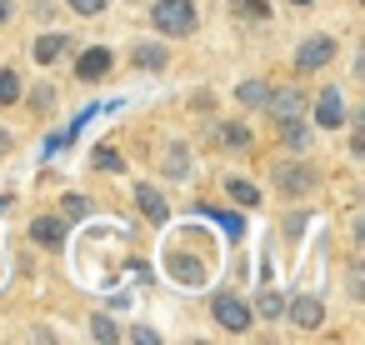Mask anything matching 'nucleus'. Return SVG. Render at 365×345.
Returning a JSON list of instances; mask_svg holds the SVG:
<instances>
[{
    "label": "nucleus",
    "mask_w": 365,
    "mask_h": 345,
    "mask_svg": "<svg viewBox=\"0 0 365 345\" xmlns=\"http://www.w3.org/2000/svg\"><path fill=\"white\" fill-rule=\"evenodd\" d=\"M290 320H295L300 330H320V320H325V305H320L315 295H300V300H290Z\"/></svg>",
    "instance_id": "obj_7"
},
{
    "label": "nucleus",
    "mask_w": 365,
    "mask_h": 345,
    "mask_svg": "<svg viewBox=\"0 0 365 345\" xmlns=\"http://www.w3.org/2000/svg\"><path fill=\"white\" fill-rule=\"evenodd\" d=\"M315 120H320L325 130H335V125H345V110H340V91H325V96L315 101Z\"/></svg>",
    "instance_id": "obj_9"
},
{
    "label": "nucleus",
    "mask_w": 365,
    "mask_h": 345,
    "mask_svg": "<svg viewBox=\"0 0 365 345\" xmlns=\"http://www.w3.org/2000/svg\"><path fill=\"white\" fill-rule=\"evenodd\" d=\"M71 11H76V16H101L106 0H71Z\"/></svg>",
    "instance_id": "obj_22"
},
{
    "label": "nucleus",
    "mask_w": 365,
    "mask_h": 345,
    "mask_svg": "<svg viewBox=\"0 0 365 345\" xmlns=\"http://www.w3.org/2000/svg\"><path fill=\"white\" fill-rule=\"evenodd\" d=\"M135 200H140V210H145L155 225H165V200H160L155 185H135Z\"/></svg>",
    "instance_id": "obj_12"
},
{
    "label": "nucleus",
    "mask_w": 365,
    "mask_h": 345,
    "mask_svg": "<svg viewBox=\"0 0 365 345\" xmlns=\"http://www.w3.org/2000/svg\"><path fill=\"white\" fill-rule=\"evenodd\" d=\"M275 185H280L285 195H305V190L315 185V170H310V165H280V170H275Z\"/></svg>",
    "instance_id": "obj_5"
},
{
    "label": "nucleus",
    "mask_w": 365,
    "mask_h": 345,
    "mask_svg": "<svg viewBox=\"0 0 365 345\" xmlns=\"http://www.w3.org/2000/svg\"><path fill=\"white\" fill-rule=\"evenodd\" d=\"M235 11H240V16H255V21H265V0H235Z\"/></svg>",
    "instance_id": "obj_23"
},
{
    "label": "nucleus",
    "mask_w": 365,
    "mask_h": 345,
    "mask_svg": "<svg viewBox=\"0 0 365 345\" xmlns=\"http://www.w3.org/2000/svg\"><path fill=\"white\" fill-rule=\"evenodd\" d=\"M110 66H115V56H110L106 46H96V51H86V56L76 61V76H81V81H101Z\"/></svg>",
    "instance_id": "obj_6"
},
{
    "label": "nucleus",
    "mask_w": 365,
    "mask_h": 345,
    "mask_svg": "<svg viewBox=\"0 0 365 345\" xmlns=\"http://www.w3.org/2000/svg\"><path fill=\"white\" fill-rule=\"evenodd\" d=\"M135 66H145V71H165V46H140V51H135Z\"/></svg>",
    "instance_id": "obj_15"
},
{
    "label": "nucleus",
    "mask_w": 365,
    "mask_h": 345,
    "mask_svg": "<svg viewBox=\"0 0 365 345\" xmlns=\"http://www.w3.org/2000/svg\"><path fill=\"white\" fill-rule=\"evenodd\" d=\"M150 21H155L160 36H190L195 31V6H190V0H155Z\"/></svg>",
    "instance_id": "obj_1"
},
{
    "label": "nucleus",
    "mask_w": 365,
    "mask_h": 345,
    "mask_svg": "<svg viewBox=\"0 0 365 345\" xmlns=\"http://www.w3.org/2000/svg\"><path fill=\"white\" fill-rule=\"evenodd\" d=\"M210 310H215V325H220V330H230V335H245V330H250V320H255V315H250V305H245L240 295H230V290H220Z\"/></svg>",
    "instance_id": "obj_2"
},
{
    "label": "nucleus",
    "mask_w": 365,
    "mask_h": 345,
    "mask_svg": "<svg viewBox=\"0 0 365 345\" xmlns=\"http://www.w3.org/2000/svg\"><path fill=\"white\" fill-rule=\"evenodd\" d=\"M130 340H140V345H155V340H160V335H155V330H150V325H135V330H130Z\"/></svg>",
    "instance_id": "obj_27"
},
{
    "label": "nucleus",
    "mask_w": 365,
    "mask_h": 345,
    "mask_svg": "<svg viewBox=\"0 0 365 345\" xmlns=\"http://www.w3.org/2000/svg\"><path fill=\"white\" fill-rule=\"evenodd\" d=\"M290 6H310V0H290Z\"/></svg>",
    "instance_id": "obj_30"
},
{
    "label": "nucleus",
    "mask_w": 365,
    "mask_h": 345,
    "mask_svg": "<svg viewBox=\"0 0 365 345\" xmlns=\"http://www.w3.org/2000/svg\"><path fill=\"white\" fill-rule=\"evenodd\" d=\"M265 105H270V115H275V120H295L305 101H300V91H270V96H265Z\"/></svg>",
    "instance_id": "obj_8"
},
{
    "label": "nucleus",
    "mask_w": 365,
    "mask_h": 345,
    "mask_svg": "<svg viewBox=\"0 0 365 345\" xmlns=\"http://www.w3.org/2000/svg\"><path fill=\"white\" fill-rule=\"evenodd\" d=\"M185 170H190V165H185V150H180V145H170V175H175V180H180V175H185Z\"/></svg>",
    "instance_id": "obj_24"
},
{
    "label": "nucleus",
    "mask_w": 365,
    "mask_h": 345,
    "mask_svg": "<svg viewBox=\"0 0 365 345\" xmlns=\"http://www.w3.org/2000/svg\"><path fill=\"white\" fill-rule=\"evenodd\" d=\"M220 140H225V145H235V150H240V145H250V130H245V125H235V120H230V125H220Z\"/></svg>",
    "instance_id": "obj_18"
},
{
    "label": "nucleus",
    "mask_w": 365,
    "mask_h": 345,
    "mask_svg": "<svg viewBox=\"0 0 365 345\" xmlns=\"http://www.w3.org/2000/svg\"><path fill=\"white\" fill-rule=\"evenodd\" d=\"M16 101H21V76L0 71V105H16Z\"/></svg>",
    "instance_id": "obj_16"
},
{
    "label": "nucleus",
    "mask_w": 365,
    "mask_h": 345,
    "mask_svg": "<svg viewBox=\"0 0 365 345\" xmlns=\"http://www.w3.org/2000/svg\"><path fill=\"white\" fill-rule=\"evenodd\" d=\"M280 135H285V145H290V150H300V145H305V130H300V115H295V120H280Z\"/></svg>",
    "instance_id": "obj_17"
},
{
    "label": "nucleus",
    "mask_w": 365,
    "mask_h": 345,
    "mask_svg": "<svg viewBox=\"0 0 365 345\" xmlns=\"http://www.w3.org/2000/svg\"><path fill=\"white\" fill-rule=\"evenodd\" d=\"M225 190H230V200H240V205H260V190H255L250 180H240V175L225 180Z\"/></svg>",
    "instance_id": "obj_14"
},
{
    "label": "nucleus",
    "mask_w": 365,
    "mask_h": 345,
    "mask_svg": "<svg viewBox=\"0 0 365 345\" xmlns=\"http://www.w3.org/2000/svg\"><path fill=\"white\" fill-rule=\"evenodd\" d=\"M265 96H270L265 81H245V86H235V101H240V105H265Z\"/></svg>",
    "instance_id": "obj_13"
},
{
    "label": "nucleus",
    "mask_w": 365,
    "mask_h": 345,
    "mask_svg": "<svg viewBox=\"0 0 365 345\" xmlns=\"http://www.w3.org/2000/svg\"><path fill=\"white\" fill-rule=\"evenodd\" d=\"M86 205H91V200H81V195H66V215H71V220H76V215H86Z\"/></svg>",
    "instance_id": "obj_26"
},
{
    "label": "nucleus",
    "mask_w": 365,
    "mask_h": 345,
    "mask_svg": "<svg viewBox=\"0 0 365 345\" xmlns=\"http://www.w3.org/2000/svg\"><path fill=\"white\" fill-rule=\"evenodd\" d=\"M91 330H96V340H120V325H115L110 315H96V320H91Z\"/></svg>",
    "instance_id": "obj_19"
},
{
    "label": "nucleus",
    "mask_w": 365,
    "mask_h": 345,
    "mask_svg": "<svg viewBox=\"0 0 365 345\" xmlns=\"http://www.w3.org/2000/svg\"><path fill=\"white\" fill-rule=\"evenodd\" d=\"M11 11H16V0H0V21H11Z\"/></svg>",
    "instance_id": "obj_28"
},
{
    "label": "nucleus",
    "mask_w": 365,
    "mask_h": 345,
    "mask_svg": "<svg viewBox=\"0 0 365 345\" xmlns=\"http://www.w3.org/2000/svg\"><path fill=\"white\" fill-rule=\"evenodd\" d=\"M6 205H11V195H0V210H6Z\"/></svg>",
    "instance_id": "obj_29"
},
{
    "label": "nucleus",
    "mask_w": 365,
    "mask_h": 345,
    "mask_svg": "<svg viewBox=\"0 0 365 345\" xmlns=\"http://www.w3.org/2000/svg\"><path fill=\"white\" fill-rule=\"evenodd\" d=\"M31 105H36V110H41V115H46V110H51V105H56V91H36V96H31Z\"/></svg>",
    "instance_id": "obj_25"
},
{
    "label": "nucleus",
    "mask_w": 365,
    "mask_h": 345,
    "mask_svg": "<svg viewBox=\"0 0 365 345\" xmlns=\"http://www.w3.org/2000/svg\"><path fill=\"white\" fill-rule=\"evenodd\" d=\"M91 160H96V170H120V155H115L110 145H96V155H91Z\"/></svg>",
    "instance_id": "obj_20"
},
{
    "label": "nucleus",
    "mask_w": 365,
    "mask_h": 345,
    "mask_svg": "<svg viewBox=\"0 0 365 345\" xmlns=\"http://www.w3.org/2000/svg\"><path fill=\"white\" fill-rule=\"evenodd\" d=\"M280 310H285V300H280L275 290H265V295H260V315H280Z\"/></svg>",
    "instance_id": "obj_21"
},
{
    "label": "nucleus",
    "mask_w": 365,
    "mask_h": 345,
    "mask_svg": "<svg viewBox=\"0 0 365 345\" xmlns=\"http://www.w3.org/2000/svg\"><path fill=\"white\" fill-rule=\"evenodd\" d=\"M66 46H71L66 36H41V41L31 46V56H36L41 66H51V61H61V56H66Z\"/></svg>",
    "instance_id": "obj_11"
},
{
    "label": "nucleus",
    "mask_w": 365,
    "mask_h": 345,
    "mask_svg": "<svg viewBox=\"0 0 365 345\" xmlns=\"http://www.w3.org/2000/svg\"><path fill=\"white\" fill-rule=\"evenodd\" d=\"M31 235H36L41 245H51V250H61V240H66V225H61L56 215H41V220H31Z\"/></svg>",
    "instance_id": "obj_10"
},
{
    "label": "nucleus",
    "mask_w": 365,
    "mask_h": 345,
    "mask_svg": "<svg viewBox=\"0 0 365 345\" xmlns=\"http://www.w3.org/2000/svg\"><path fill=\"white\" fill-rule=\"evenodd\" d=\"M335 61V41L330 36H310L300 51H295V66L300 71H320V66H330Z\"/></svg>",
    "instance_id": "obj_4"
},
{
    "label": "nucleus",
    "mask_w": 365,
    "mask_h": 345,
    "mask_svg": "<svg viewBox=\"0 0 365 345\" xmlns=\"http://www.w3.org/2000/svg\"><path fill=\"white\" fill-rule=\"evenodd\" d=\"M165 275H170V280H180L185 290H195V285H205V280H210L205 260H190V255H180V250H165Z\"/></svg>",
    "instance_id": "obj_3"
}]
</instances>
